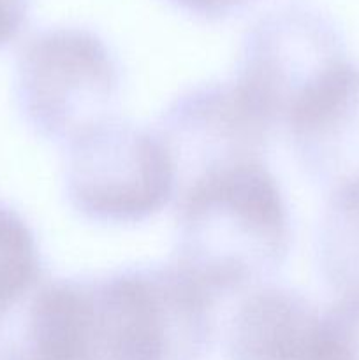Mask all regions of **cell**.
<instances>
[{"label": "cell", "mask_w": 359, "mask_h": 360, "mask_svg": "<svg viewBox=\"0 0 359 360\" xmlns=\"http://www.w3.org/2000/svg\"><path fill=\"white\" fill-rule=\"evenodd\" d=\"M291 243V211L266 162L218 172L178 195L175 264L215 299L267 285Z\"/></svg>", "instance_id": "cell-1"}, {"label": "cell", "mask_w": 359, "mask_h": 360, "mask_svg": "<svg viewBox=\"0 0 359 360\" xmlns=\"http://www.w3.org/2000/svg\"><path fill=\"white\" fill-rule=\"evenodd\" d=\"M84 281L90 360H203L211 350L215 297L175 262Z\"/></svg>", "instance_id": "cell-2"}, {"label": "cell", "mask_w": 359, "mask_h": 360, "mask_svg": "<svg viewBox=\"0 0 359 360\" xmlns=\"http://www.w3.org/2000/svg\"><path fill=\"white\" fill-rule=\"evenodd\" d=\"M120 90L115 53L87 28H46L18 53L14 101L23 122L42 139L69 144L113 118Z\"/></svg>", "instance_id": "cell-3"}, {"label": "cell", "mask_w": 359, "mask_h": 360, "mask_svg": "<svg viewBox=\"0 0 359 360\" xmlns=\"http://www.w3.org/2000/svg\"><path fill=\"white\" fill-rule=\"evenodd\" d=\"M65 146L63 190L87 220L139 224L178 195L175 165L157 130L113 116Z\"/></svg>", "instance_id": "cell-4"}, {"label": "cell", "mask_w": 359, "mask_h": 360, "mask_svg": "<svg viewBox=\"0 0 359 360\" xmlns=\"http://www.w3.org/2000/svg\"><path fill=\"white\" fill-rule=\"evenodd\" d=\"M347 63L329 20L310 7L287 6L246 32L231 83L271 130L287 129Z\"/></svg>", "instance_id": "cell-5"}, {"label": "cell", "mask_w": 359, "mask_h": 360, "mask_svg": "<svg viewBox=\"0 0 359 360\" xmlns=\"http://www.w3.org/2000/svg\"><path fill=\"white\" fill-rule=\"evenodd\" d=\"M155 130L171 155L178 195L218 172L264 162L273 132L232 83L189 88L165 108Z\"/></svg>", "instance_id": "cell-6"}, {"label": "cell", "mask_w": 359, "mask_h": 360, "mask_svg": "<svg viewBox=\"0 0 359 360\" xmlns=\"http://www.w3.org/2000/svg\"><path fill=\"white\" fill-rule=\"evenodd\" d=\"M0 360H90L84 280L44 273L0 311Z\"/></svg>", "instance_id": "cell-7"}, {"label": "cell", "mask_w": 359, "mask_h": 360, "mask_svg": "<svg viewBox=\"0 0 359 360\" xmlns=\"http://www.w3.org/2000/svg\"><path fill=\"white\" fill-rule=\"evenodd\" d=\"M322 313L294 288L263 285L227 327V360H320Z\"/></svg>", "instance_id": "cell-8"}, {"label": "cell", "mask_w": 359, "mask_h": 360, "mask_svg": "<svg viewBox=\"0 0 359 360\" xmlns=\"http://www.w3.org/2000/svg\"><path fill=\"white\" fill-rule=\"evenodd\" d=\"M315 255L338 299H359V176L334 185L317 229Z\"/></svg>", "instance_id": "cell-9"}, {"label": "cell", "mask_w": 359, "mask_h": 360, "mask_svg": "<svg viewBox=\"0 0 359 360\" xmlns=\"http://www.w3.org/2000/svg\"><path fill=\"white\" fill-rule=\"evenodd\" d=\"M42 274L41 253L30 225L0 200V311Z\"/></svg>", "instance_id": "cell-10"}, {"label": "cell", "mask_w": 359, "mask_h": 360, "mask_svg": "<svg viewBox=\"0 0 359 360\" xmlns=\"http://www.w3.org/2000/svg\"><path fill=\"white\" fill-rule=\"evenodd\" d=\"M320 360H359V299H336L322 313Z\"/></svg>", "instance_id": "cell-11"}, {"label": "cell", "mask_w": 359, "mask_h": 360, "mask_svg": "<svg viewBox=\"0 0 359 360\" xmlns=\"http://www.w3.org/2000/svg\"><path fill=\"white\" fill-rule=\"evenodd\" d=\"M32 0H0V48L13 42L28 20Z\"/></svg>", "instance_id": "cell-12"}, {"label": "cell", "mask_w": 359, "mask_h": 360, "mask_svg": "<svg viewBox=\"0 0 359 360\" xmlns=\"http://www.w3.org/2000/svg\"><path fill=\"white\" fill-rule=\"evenodd\" d=\"M194 16L206 20H222L241 11L252 0H169Z\"/></svg>", "instance_id": "cell-13"}]
</instances>
